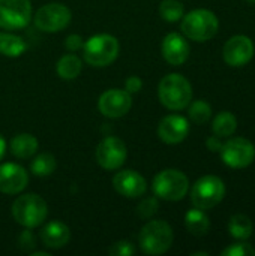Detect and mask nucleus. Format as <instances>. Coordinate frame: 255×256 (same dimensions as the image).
Masks as SVG:
<instances>
[{
  "mask_svg": "<svg viewBox=\"0 0 255 256\" xmlns=\"http://www.w3.org/2000/svg\"><path fill=\"white\" fill-rule=\"evenodd\" d=\"M189 134L188 120L179 114H170L164 117L158 124V136L165 144H179Z\"/></svg>",
  "mask_w": 255,
  "mask_h": 256,
  "instance_id": "obj_16",
  "label": "nucleus"
},
{
  "mask_svg": "<svg viewBox=\"0 0 255 256\" xmlns=\"http://www.w3.org/2000/svg\"><path fill=\"white\" fill-rule=\"evenodd\" d=\"M39 142L32 134H20L11 140V153L18 159H30L38 152Z\"/></svg>",
  "mask_w": 255,
  "mask_h": 256,
  "instance_id": "obj_19",
  "label": "nucleus"
},
{
  "mask_svg": "<svg viewBox=\"0 0 255 256\" xmlns=\"http://www.w3.org/2000/svg\"><path fill=\"white\" fill-rule=\"evenodd\" d=\"M108 254L111 256H131L135 254V246L128 240H120L108 249Z\"/></svg>",
  "mask_w": 255,
  "mask_h": 256,
  "instance_id": "obj_30",
  "label": "nucleus"
},
{
  "mask_svg": "<svg viewBox=\"0 0 255 256\" xmlns=\"http://www.w3.org/2000/svg\"><path fill=\"white\" fill-rule=\"evenodd\" d=\"M252 56H254V44L245 34H236L230 38L222 50L224 62L233 68H240L246 64L248 62H251Z\"/></svg>",
  "mask_w": 255,
  "mask_h": 256,
  "instance_id": "obj_13",
  "label": "nucleus"
},
{
  "mask_svg": "<svg viewBox=\"0 0 255 256\" xmlns=\"http://www.w3.org/2000/svg\"><path fill=\"white\" fill-rule=\"evenodd\" d=\"M158 208H159V202H158L156 198H146L144 201H141V202L138 204L137 213H138V216L143 218V219H150L152 216L156 214Z\"/></svg>",
  "mask_w": 255,
  "mask_h": 256,
  "instance_id": "obj_28",
  "label": "nucleus"
},
{
  "mask_svg": "<svg viewBox=\"0 0 255 256\" xmlns=\"http://www.w3.org/2000/svg\"><path fill=\"white\" fill-rule=\"evenodd\" d=\"M41 240L44 246L50 249H62L71 240V230L60 220H53L47 224L41 231Z\"/></svg>",
  "mask_w": 255,
  "mask_h": 256,
  "instance_id": "obj_18",
  "label": "nucleus"
},
{
  "mask_svg": "<svg viewBox=\"0 0 255 256\" xmlns=\"http://www.w3.org/2000/svg\"><path fill=\"white\" fill-rule=\"evenodd\" d=\"M248 2H251V3H255V0H248Z\"/></svg>",
  "mask_w": 255,
  "mask_h": 256,
  "instance_id": "obj_38",
  "label": "nucleus"
},
{
  "mask_svg": "<svg viewBox=\"0 0 255 256\" xmlns=\"http://www.w3.org/2000/svg\"><path fill=\"white\" fill-rule=\"evenodd\" d=\"M185 225H186V230L195 237H204L210 230L209 218L204 214V210H200V208H192L186 213Z\"/></svg>",
  "mask_w": 255,
  "mask_h": 256,
  "instance_id": "obj_20",
  "label": "nucleus"
},
{
  "mask_svg": "<svg viewBox=\"0 0 255 256\" xmlns=\"http://www.w3.org/2000/svg\"><path fill=\"white\" fill-rule=\"evenodd\" d=\"M32 18L30 0H0V27L21 30Z\"/></svg>",
  "mask_w": 255,
  "mask_h": 256,
  "instance_id": "obj_9",
  "label": "nucleus"
},
{
  "mask_svg": "<svg viewBox=\"0 0 255 256\" xmlns=\"http://www.w3.org/2000/svg\"><path fill=\"white\" fill-rule=\"evenodd\" d=\"M18 244L23 250L29 252L35 248V236L30 231H23L20 238H18Z\"/></svg>",
  "mask_w": 255,
  "mask_h": 256,
  "instance_id": "obj_32",
  "label": "nucleus"
},
{
  "mask_svg": "<svg viewBox=\"0 0 255 256\" xmlns=\"http://www.w3.org/2000/svg\"><path fill=\"white\" fill-rule=\"evenodd\" d=\"M189 189L188 177L179 170H164L153 178V192L164 201H180Z\"/></svg>",
  "mask_w": 255,
  "mask_h": 256,
  "instance_id": "obj_6",
  "label": "nucleus"
},
{
  "mask_svg": "<svg viewBox=\"0 0 255 256\" xmlns=\"http://www.w3.org/2000/svg\"><path fill=\"white\" fill-rule=\"evenodd\" d=\"M126 146L117 136H107L96 147V162L107 171L122 168L126 160Z\"/></svg>",
  "mask_w": 255,
  "mask_h": 256,
  "instance_id": "obj_11",
  "label": "nucleus"
},
{
  "mask_svg": "<svg viewBox=\"0 0 255 256\" xmlns=\"http://www.w3.org/2000/svg\"><path fill=\"white\" fill-rule=\"evenodd\" d=\"M83 69V63L74 52L65 54L57 62V75L62 80H75Z\"/></svg>",
  "mask_w": 255,
  "mask_h": 256,
  "instance_id": "obj_21",
  "label": "nucleus"
},
{
  "mask_svg": "<svg viewBox=\"0 0 255 256\" xmlns=\"http://www.w3.org/2000/svg\"><path fill=\"white\" fill-rule=\"evenodd\" d=\"M5 153H6V142H5V140H3V136L0 135V160L3 159V156H5Z\"/></svg>",
  "mask_w": 255,
  "mask_h": 256,
  "instance_id": "obj_35",
  "label": "nucleus"
},
{
  "mask_svg": "<svg viewBox=\"0 0 255 256\" xmlns=\"http://www.w3.org/2000/svg\"><path fill=\"white\" fill-rule=\"evenodd\" d=\"M206 146H207V148L210 150V152H221V148H222V142H221V140H219V136H210L207 141H206Z\"/></svg>",
  "mask_w": 255,
  "mask_h": 256,
  "instance_id": "obj_34",
  "label": "nucleus"
},
{
  "mask_svg": "<svg viewBox=\"0 0 255 256\" xmlns=\"http://www.w3.org/2000/svg\"><path fill=\"white\" fill-rule=\"evenodd\" d=\"M173 240V230L165 220L147 222L138 236L140 248L146 255H164L170 250Z\"/></svg>",
  "mask_w": 255,
  "mask_h": 256,
  "instance_id": "obj_4",
  "label": "nucleus"
},
{
  "mask_svg": "<svg viewBox=\"0 0 255 256\" xmlns=\"http://www.w3.org/2000/svg\"><path fill=\"white\" fill-rule=\"evenodd\" d=\"M183 4L177 0H162L159 4V15L168 21V22H176L183 16Z\"/></svg>",
  "mask_w": 255,
  "mask_h": 256,
  "instance_id": "obj_26",
  "label": "nucleus"
},
{
  "mask_svg": "<svg viewBox=\"0 0 255 256\" xmlns=\"http://www.w3.org/2000/svg\"><path fill=\"white\" fill-rule=\"evenodd\" d=\"M162 56L171 66H180L189 57V44L182 34L168 33L162 40Z\"/></svg>",
  "mask_w": 255,
  "mask_h": 256,
  "instance_id": "obj_17",
  "label": "nucleus"
},
{
  "mask_svg": "<svg viewBox=\"0 0 255 256\" xmlns=\"http://www.w3.org/2000/svg\"><path fill=\"white\" fill-rule=\"evenodd\" d=\"M158 96L165 108L171 111H180L191 104L192 87L183 75L170 74L161 80L158 87Z\"/></svg>",
  "mask_w": 255,
  "mask_h": 256,
  "instance_id": "obj_1",
  "label": "nucleus"
},
{
  "mask_svg": "<svg viewBox=\"0 0 255 256\" xmlns=\"http://www.w3.org/2000/svg\"><path fill=\"white\" fill-rule=\"evenodd\" d=\"M71 20V9L62 3H47L35 14V26L45 33H56L66 28Z\"/></svg>",
  "mask_w": 255,
  "mask_h": 256,
  "instance_id": "obj_8",
  "label": "nucleus"
},
{
  "mask_svg": "<svg viewBox=\"0 0 255 256\" xmlns=\"http://www.w3.org/2000/svg\"><path fill=\"white\" fill-rule=\"evenodd\" d=\"M192 256H207V252H194Z\"/></svg>",
  "mask_w": 255,
  "mask_h": 256,
  "instance_id": "obj_37",
  "label": "nucleus"
},
{
  "mask_svg": "<svg viewBox=\"0 0 255 256\" xmlns=\"http://www.w3.org/2000/svg\"><path fill=\"white\" fill-rule=\"evenodd\" d=\"M132 106L131 93L122 88H110L104 92L98 100V108L108 118H120L129 112Z\"/></svg>",
  "mask_w": 255,
  "mask_h": 256,
  "instance_id": "obj_12",
  "label": "nucleus"
},
{
  "mask_svg": "<svg viewBox=\"0 0 255 256\" xmlns=\"http://www.w3.org/2000/svg\"><path fill=\"white\" fill-rule=\"evenodd\" d=\"M27 45L23 40V38L12 34V33H6V32H0V54L6 56V57H20L24 51H26Z\"/></svg>",
  "mask_w": 255,
  "mask_h": 256,
  "instance_id": "obj_22",
  "label": "nucleus"
},
{
  "mask_svg": "<svg viewBox=\"0 0 255 256\" xmlns=\"http://www.w3.org/2000/svg\"><path fill=\"white\" fill-rule=\"evenodd\" d=\"M119 40L107 33L89 38L83 45V57L87 64L93 68H104L111 64L119 56Z\"/></svg>",
  "mask_w": 255,
  "mask_h": 256,
  "instance_id": "obj_3",
  "label": "nucleus"
},
{
  "mask_svg": "<svg viewBox=\"0 0 255 256\" xmlns=\"http://www.w3.org/2000/svg\"><path fill=\"white\" fill-rule=\"evenodd\" d=\"M56 159L53 154L50 153H41L38 156L33 158L32 164H30V170L35 176L38 177H48L56 171Z\"/></svg>",
  "mask_w": 255,
  "mask_h": 256,
  "instance_id": "obj_25",
  "label": "nucleus"
},
{
  "mask_svg": "<svg viewBox=\"0 0 255 256\" xmlns=\"http://www.w3.org/2000/svg\"><path fill=\"white\" fill-rule=\"evenodd\" d=\"M225 196V184L216 176H204L195 182L191 189V201L195 208L210 210Z\"/></svg>",
  "mask_w": 255,
  "mask_h": 256,
  "instance_id": "obj_7",
  "label": "nucleus"
},
{
  "mask_svg": "<svg viewBox=\"0 0 255 256\" xmlns=\"http://www.w3.org/2000/svg\"><path fill=\"white\" fill-rule=\"evenodd\" d=\"M219 21L212 10L207 9H195L191 10L182 20V33L197 42H206L212 39L218 33Z\"/></svg>",
  "mask_w": 255,
  "mask_h": 256,
  "instance_id": "obj_5",
  "label": "nucleus"
},
{
  "mask_svg": "<svg viewBox=\"0 0 255 256\" xmlns=\"http://www.w3.org/2000/svg\"><path fill=\"white\" fill-rule=\"evenodd\" d=\"M221 256H255V249L248 243H236L224 249Z\"/></svg>",
  "mask_w": 255,
  "mask_h": 256,
  "instance_id": "obj_29",
  "label": "nucleus"
},
{
  "mask_svg": "<svg viewBox=\"0 0 255 256\" xmlns=\"http://www.w3.org/2000/svg\"><path fill=\"white\" fill-rule=\"evenodd\" d=\"M252 222L248 216L245 214H234L231 216L230 219V224H228V231H230V236L233 238H237V240H246L252 236Z\"/></svg>",
  "mask_w": 255,
  "mask_h": 256,
  "instance_id": "obj_24",
  "label": "nucleus"
},
{
  "mask_svg": "<svg viewBox=\"0 0 255 256\" xmlns=\"http://www.w3.org/2000/svg\"><path fill=\"white\" fill-rule=\"evenodd\" d=\"M141 87H143V81H141V78L140 76H129L126 81H125V90L128 92V93H138L140 90H141Z\"/></svg>",
  "mask_w": 255,
  "mask_h": 256,
  "instance_id": "obj_33",
  "label": "nucleus"
},
{
  "mask_svg": "<svg viewBox=\"0 0 255 256\" xmlns=\"http://www.w3.org/2000/svg\"><path fill=\"white\" fill-rule=\"evenodd\" d=\"M12 216L21 226L27 230L38 228L47 220L48 206L45 200L36 194H26L18 196L12 204Z\"/></svg>",
  "mask_w": 255,
  "mask_h": 256,
  "instance_id": "obj_2",
  "label": "nucleus"
},
{
  "mask_svg": "<svg viewBox=\"0 0 255 256\" xmlns=\"http://www.w3.org/2000/svg\"><path fill=\"white\" fill-rule=\"evenodd\" d=\"M113 186L116 189V192L125 198L134 200V198H140L146 194L147 190V182L146 178L137 172V171H120L113 177Z\"/></svg>",
  "mask_w": 255,
  "mask_h": 256,
  "instance_id": "obj_14",
  "label": "nucleus"
},
{
  "mask_svg": "<svg viewBox=\"0 0 255 256\" xmlns=\"http://www.w3.org/2000/svg\"><path fill=\"white\" fill-rule=\"evenodd\" d=\"M221 158L230 168H246L255 159V147L246 138H231L221 148Z\"/></svg>",
  "mask_w": 255,
  "mask_h": 256,
  "instance_id": "obj_10",
  "label": "nucleus"
},
{
  "mask_svg": "<svg viewBox=\"0 0 255 256\" xmlns=\"http://www.w3.org/2000/svg\"><path fill=\"white\" fill-rule=\"evenodd\" d=\"M237 129V118L233 112L230 111H222L219 112L212 123V130L216 136H231Z\"/></svg>",
  "mask_w": 255,
  "mask_h": 256,
  "instance_id": "obj_23",
  "label": "nucleus"
},
{
  "mask_svg": "<svg viewBox=\"0 0 255 256\" xmlns=\"http://www.w3.org/2000/svg\"><path fill=\"white\" fill-rule=\"evenodd\" d=\"M29 174L17 164L0 165V192L5 195H15L26 189Z\"/></svg>",
  "mask_w": 255,
  "mask_h": 256,
  "instance_id": "obj_15",
  "label": "nucleus"
},
{
  "mask_svg": "<svg viewBox=\"0 0 255 256\" xmlns=\"http://www.w3.org/2000/svg\"><path fill=\"white\" fill-rule=\"evenodd\" d=\"M30 256H48L47 252H33V254H30Z\"/></svg>",
  "mask_w": 255,
  "mask_h": 256,
  "instance_id": "obj_36",
  "label": "nucleus"
},
{
  "mask_svg": "<svg viewBox=\"0 0 255 256\" xmlns=\"http://www.w3.org/2000/svg\"><path fill=\"white\" fill-rule=\"evenodd\" d=\"M83 45H84V40H83V38L80 34H69L66 38V40H65V46L71 52H75V51L81 50Z\"/></svg>",
  "mask_w": 255,
  "mask_h": 256,
  "instance_id": "obj_31",
  "label": "nucleus"
},
{
  "mask_svg": "<svg viewBox=\"0 0 255 256\" xmlns=\"http://www.w3.org/2000/svg\"><path fill=\"white\" fill-rule=\"evenodd\" d=\"M212 117V108L206 100H195L189 105V118L197 124H204Z\"/></svg>",
  "mask_w": 255,
  "mask_h": 256,
  "instance_id": "obj_27",
  "label": "nucleus"
}]
</instances>
